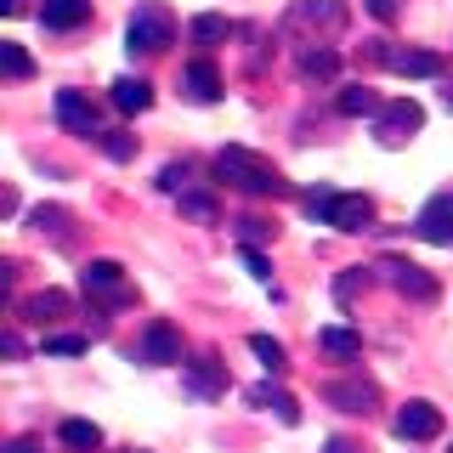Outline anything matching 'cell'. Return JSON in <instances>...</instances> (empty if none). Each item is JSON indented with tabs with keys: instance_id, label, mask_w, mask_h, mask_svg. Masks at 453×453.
Segmentation results:
<instances>
[{
	"instance_id": "34",
	"label": "cell",
	"mask_w": 453,
	"mask_h": 453,
	"mask_svg": "<svg viewBox=\"0 0 453 453\" xmlns=\"http://www.w3.org/2000/svg\"><path fill=\"white\" fill-rule=\"evenodd\" d=\"M238 233H244V238H250V244H255V238H273V226H266V221H255V216H250V221H238Z\"/></svg>"
},
{
	"instance_id": "39",
	"label": "cell",
	"mask_w": 453,
	"mask_h": 453,
	"mask_svg": "<svg viewBox=\"0 0 453 453\" xmlns=\"http://www.w3.org/2000/svg\"><path fill=\"white\" fill-rule=\"evenodd\" d=\"M23 6H28V0H0V12H6V18H18Z\"/></svg>"
},
{
	"instance_id": "23",
	"label": "cell",
	"mask_w": 453,
	"mask_h": 453,
	"mask_svg": "<svg viewBox=\"0 0 453 453\" xmlns=\"http://www.w3.org/2000/svg\"><path fill=\"white\" fill-rule=\"evenodd\" d=\"M340 113H346V119H363V113H380V96L368 91V85H346V91H340Z\"/></svg>"
},
{
	"instance_id": "32",
	"label": "cell",
	"mask_w": 453,
	"mask_h": 453,
	"mask_svg": "<svg viewBox=\"0 0 453 453\" xmlns=\"http://www.w3.org/2000/svg\"><path fill=\"white\" fill-rule=\"evenodd\" d=\"M46 351H51V357H80L85 334H46Z\"/></svg>"
},
{
	"instance_id": "15",
	"label": "cell",
	"mask_w": 453,
	"mask_h": 453,
	"mask_svg": "<svg viewBox=\"0 0 453 453\" xmlns=\"http://www.w3.org/2000/svg\"><path fill=\"white\" fill-rule=\"evenodd\" d=\"M23 318L46 329V323L68 318V295H63V289H40V295H28V301H23Z\"/></svg>"
},
{
	"instance_id": "36",
	"label": "cell",
	"mask_w": 453,
	"mask_h": 453,
	"mask_svg": "<svg viewBox=\"0 0 453 453\" xmlns=\"http://www.w3.org/2000/svg\"><path fill=\"white\" fill-rule=\"evenodd\" d=\"M244 266H250L255 278H273V273H266V255H255V250H244Z\"/></svg>"
},
{
	"instance_id": "21",
	"label": "cell",
	"mask_w": 453,
	"mask_h": 453,
	"mask_svg": "<svg viewBox=\"0 0 453 453\" xmlns=\"http://www.w3.org/2000/svg\"><path fill=\"white\" fill-rule=\"evenodd\" d=\"M63 448H74V453H96V448H103V431H96L91 419H63Z\"/></svg>"
},
{
	"instance_id": "12",
	"label": "cell",
	"mask_w": 453,
	"mask_h": 453,
	"mask_svg": "<svg viewBox=\"0 0 453 453\" xmlns=\"http://www.w3.org/2000/svg\"><path fill=\"white\" fill-rule=\"evenodd\" d=\"M51 108H57V119H63L74 136H96V108L85 103L80 91H57V103H51Z\"/></svg>"
},
{
	"instance_id": "1",
	"label": "cell",
	"mask_w": 453,
	"mask_h": 453,
	"mask_svg": "<svg viewBox=\"0 0 453 453\" xmlns=\"http://www.w3.org/2000/svg\"><path fill=\"white\" fill-rule=\"evenodd\" d=\"M216 176L226 181V188L250 193V198H278L289 181H283V170L273 159H261L255 148H221L216 153Z\"/></svg>"
},
{
	"instance_id": "40",
	"label": "cell",
	"mask_w": 453,
	"mask_h": 453,
	"mask_svg": "<svg viewBox=\"0 0 453 453\" xmlns=\"http://www.w3.org/2000/svg\"><path fill=\"white\" fill-rule=\"evenodd\" d=\"M448 108H453V85H448Z\"/></svg>"
},
{
	"instance_id": "3",
	"label": "cell",
	"mask_w": 453,
	"mask_h": 453,
	"mask_svg": "<svg viewBox=\"0 0 453 453\" xmlns=\"http://www.w3.org/2000/svg\"><path fill=\"white\" fill-rule=\"evenodd\" d=\"M425 125V108L414 103V96H396V103H386L380 108V119H374V136L386 142V148H403L408 136H414Z\"/></svg>"
},
{
	"instance_id": "38",
	"label": "cell",
	"mask_w": 453,
	"mask_h": 453,
	"mask_svg": "<svg viewBox=\"0 0 453 453\" xmlns=\"http://www.w3.org/2000/svg\"><path fill=\"white\" fill-rule=\"evenodd\" d=\"M0 453H46V448H40V442H28V436H18V442H6Z\"/></svg>"
},
{
	"instance_id": "30",
	"label": "cell",
	"mask_w": 453,
	"mask_h": 453,
	"mask_svg": "<svg viewBox=\"0 0 453 453\" xmlns=\"http://www.w3.org/2000/svg\"><path fill=\"white\" fill-rule=\"evenodd\" d=\"M334 188H311L306 198H301V204H306V216H318V221H329V210H334Z\"/></svg>"
},
{
	"instance_id": "5",
	"label": "cell",
	"mask_w": 453,
	"mask_h": 453,
	"mask_svg": "<svg viewBox=\"0 0 453 453\" xmlns=\"http://www.w3.org/2000/svg\"><path fill=\"white\" fill-rule=\"evenodd\" d=\"M414 233L425 238V244H436V250H453V188L448 193H436L431 204L414 216Z\"/></svg>"
},
{
	"instance_id": "11",
	"label": "cell",
	"mask_w": 453,
	"mask_h": 453,
	"mask_svg": "<svg viewBox=\"0 0 453 453\" xmlns=\"http://www.w3.org/2000/svg\"><path fill=\"white\" fill-rule=\"evenodd\" d=\"M380 57H386V68L403 74V80H436L442 74V57L436 51H380Z\"/></svg>"
},
{
	"instance_id": "25",
	"label": "cell",
	"mask_w": 453,
	"mask_h": 453,
	"mask_svg": "<svg viewBox=\"0 0 453 453\" xmlns=\"http://www.w3.org/2000/svg\"><path fill=\"white\" fill-rule=\"evenodd\" d=\"M181 216H193V221H216L221 216V204H216V198H210L204 188H188V193H181Z\"/></svg>"
},
{
	"instance_id": "9",
	"label": "cell",
	"mask_w": 453,
	"mask_h": 453,
	"mask_svg": "<svg viewBox=\"0 0 453 453\" xmlns=\"http://www.w3.org/2000/svg\"><path fill=\"white\" fill-rule=\"evenodd\" d=\"M391 431L403 436V442H431V436L442 431V414H436V403H408L403 414L391 419Z\"/></svg>"
},
{
	"instance_id": "16",
	"label": "cell",
	"mask_w": 453,
	"mask_h": 453,
	"mask_svg": "<svg viewBox=\"0 0 453 453\" xmlns=\"http://www.w3.org/2000/svg\"><path fill=\"white\" fill-rule=\"evenodd\" d=\"M250 403H255V408H273L283 425H301V403H295L283 386H250Z\"/></svg>"
},
{
	"instance_id": "26",
	"label": "cell",
	"mask_w": 453,
	"mask_h": 453,
	"mask_svg": "<svg viewBox=\"0 0 453 453\" xmlns=\"http://www.w3.org/2000/svg\"><path fill=\"white\" fill-rule=\"evenodd\" d=\"M0 68H6V80H28L35 74V57H28L18 40H6V46H0Z\"/></svg>"
},
{
	"instance_id": "7",
	"label": "cell",
	"mask_w": 453,
	"mask_h": 453,
	"mask_svg": "<svg viewBox=\"0 0 453 453\" xmlns=\"http://www.w3.org/2000/svg\"><path fill=\"white\" fill-rule=\"evenodd\" d=\"M136 363H148V368L181 363V334L170 329V323H148V329H142V346H136Z\"/></svg>"
},
{
	"instance_id": "14",
	"label": "cell",
	"mask_w": 453,
	"mask_h": 453,
	"mask_svg": "<svg viewBox=\"0 0 453 453\" xmlns=\"http://www.w3.org/2000/svg\"><path fill=\"white\" fill-rule=\"evenodd\" d=\"M91 18V0H40V23L46 28H80Z\"/></svg>"
},
{
	"instance_id": "8",
	"label": "cell",
	"mask_w": 453,
	"mask_h": 453,
	"mask_svg": "<svg viewBox=\"0 0 453 453\" xmlns=\"http://www.w3.org/2000/svg\"><path fill=\"white\" fill-rule=\"evenodd\" d=\"M380 273H386L391 289L408 295V301H436V278L425 273V266H414V261H380Z\"/></svg>"
},
{
	"instance_id": "31",
	"label": "cell",
	"mask_w": 453,
	"mask_h": 453,
	"mask_svg": "<svg viewBox=\"0 0 453 453\" xmlns=\"http://www.w3.org/2000/svg\"><path fill=\"white\" fill-rule=\"evenodd\" d=\"M103 153H108V159H119V165H125V159H136V142L125 136V131H108V136H103Z\"/></svg>"
},
{
	"instance_id": "17",
	"label": "cell",
	"mask_w": 453,
	"mask_h": 453,
	"mask_svg": "<svg viewBox=\"0 0 453 453\" xmlns=\"http://www.w3.org/2000/svg\"><path fill=\"white\" fill-rule=\"evenodd\" d=\"M289 23L301 28V23H323V28H340L346 23V6L340 0H301V6L289 12Z\"/></svg>"
},
{
	"instance_id": "24",
	"label": "cell",
	"mask_w": 453,
	"mask_h": 453,
	"mask_svg": "<svg viewBox=\"0 0 453 453\" xmlns=\"http://www.w3.org/2000/svg\"><path fill=\"white\" fill-rule=\"evenodd\" d=\"M250 351L266 363V374H283V368H289V351H283L273 334H250Z\"/></svg>"
},
{
	"instance_id": "20",
	"label": "cell",
	"mask_w": 453,
	"mask_h": 453,
	"mask_svg": "<svg viewBox=\"0 0 453 453\" xmlns=\"http://www.w3.org/2000/svg\"><path fill=\"white\" fill-rule=\"evenodd\" d=\"M301 74L306 80H334L340 74V51L334 46H306L301 51Z\"/></svg>"
},
{
	"instance_id": "41",
	"label": "cell",
	"mask_w": 453,
	"mask_h": 453,
	"mask_svg": "<svg viewBox=\"0 0 453 453\" xmlns=\"http://www.w3.org/2000/svg\"><path fill=\"white\" fill-rule=\"evenodd\" d=\"M131 453H136V448H131Z\"/></svg>"
},
{
	"instance_id": "6",
	"label": "cell",
	"mask_w": 453,
	"mask_h": 453,
	"mask_svg": "<svg viewBox=\"0 0 453 453\" xmlns=\"http://www.w3.org/2000/svg\"><path fill=\"white\" fill-rule=\"evenodd\" d=\"M323 396H329L340 414H374V408H380V386H374V380H363V374L334 380V386L323 391Z\"/></svg>"
},
{
	"instance_id": "13",
	"label": "cell",
	"mask_w": 453,
	"mask_h": 453,
	"mask_svg": "<svg viewBox=\"0 0 453 453\" xmlns=\"http://www.w3.org/2000/svg\"><path fill=\"white\" fill-rule=\"evenodd\" d=\"M181 91H188L193 103H216V96H221L216 63H204V57H198V63H188V68H181Z\"/></svg>"
},
{
	"instance_id": "4",
	"label": "cell",
	"mask_w": 453,
	"mask_h": 453,
	"mask_svg": "<svg viewBox=\"0 0 453 453\" xmlns=\"http://www.w3.org/2000/svg\"><path fill=\"white\" fill-rule=\"evenodd\" d=\"M85 295H96V301H108V306H125L131 301V283H125V266L119 261H85Z\"/></svg>"
},
{
	"instance_id": "29",
	"label": "cell",
	"mask_w": 453,
	"mask_h": 453,
	"mask_svg": "<svg viewBox=\"0 0 453 453\" xmlns=\"http://www.w3.org/2000/svg\"><path fill=\"white\" fill-rule=\"evenodd\" d=\"M363 289H368V266H346V273L334 278V295H340V301H357Z\"/></svg>"
},
{
	"instance_id": "28",
	"label": "cell",
	"mask_w": 453,
	"mask_h": 453,
	"mask_svg": "<svg viewBox=\"0 0 453 453\" xmlns=\"http://www.w3.org/2000/svg\"><path fill=\"white\" fill-rule=\"evenodd\" d=\"M188 35L198 40V46H221L226 35H233V28H226V18H193V28Z\"/></svg>"
},
{
	"instance_id": "33",
	"label": "cell",
	"mask_w": 453,
	"mask_h": 453,
	"mask_svg": "<svg viewBox=\"0 0 453 453\" xmlns=\"http://www.w3.org/2000/svg\"><path fill=\"white\" fill-rule=\"evenodd\" d=\"M159 188L165 193H188V165H165L159 170Z\"/></svg>"
},
{
	"instance_id": "19",
	"label": "cell",
	"mask_w": 453,
	"mask_h": 453,
	"mask_svg": "<svg viewBox=\"0 0 453 453\" xmlns=\"http://www.w3.org/2000/svg\"><path fill=\"white\" fill-rule=\"evenodd\" d=\"M148 103H153V85L148 80H131V74L113 80V108H119V113H142Z\"/></svg>"
},
{
	"instance_id": "10",
	"label": "cell",
	"mask_w": 453,
	"mask_h": 453,
	"mask_svg": "<svg viewBox=\"0 0 453 453\" xmlns=\"http://www.w3.org/2000/svg\"><path fill=\"white\" fill-rule=\"evenodd\" d=\"M368 221H374V204H368L363 193H340V198H334V210H329V221H323V226H334V233H363Z\"/></svg>"
},
{
	"instance_id": "27",
	"label": "cell",
	"mask_w": 453,
	"mask_h": 453,
	"mask_svg": "<svg viewBox=\"0 0 453 453\" xmlns=\"http://www.w3.org/2000/svg\"><path fill=\"white\" fill-rule=\"evenodd\" d=\"M318 346L329 351V357H357V351H363V340L351 334V329H323V334H318Z\"/></svg>"
},
{
	"instance_id": "35",
	"label": "cell",
	"mask_w": 453,
	"mask_h": 453,
	"mask_svg": "<svg viewBox=\"0 0 453 453\" xmlns=\"http://www.w3.org/2000/svg\"><path fill=\"white\" fill-rule=\"evenodd\" d=\"M363 6H368V12H374V18H380V23H391V18H396V0H363Z\"/></svg>"
},
{
	"instance_id": "18",
	"label": "cell",
	"mask_w": 453,
	"mask_h": 453,
	"mask_svg": "<svg viewBox=\"0 0 453 453\" xmlns=\"http://www.w3.org/2000/svg\"><path fill=\"white\" fill-rule=\"evenodd\" d=\"M188 391L193 396H221L226 391V368L210 363V357L204 363H188Z\"/></svg>"
},
{
	"instance_id": "22",
	"label": "cell",
	"mask_w": 453,
	"mask_h": 453,
	"mask_svg": "<svg viewBox=\"0 0 453 453\" xmlns=\"http://www.w3.org/2000/svg\"><path fill=\"white\" fill-rule=\"evenodd\" d=\"M28 221H35V233H46V238H57V244H63V238H68V221H74V216H68L63 204H40Z\"/></svg>"
},
{
	"instance_id": "2",
	"label": "cell",
	"mask_w": 453,
	"mask_h": 453,
	"mask_svg": "<svg viewBox=\"0 0 453 453\" xmlns=\"http://www.w3.org/2000/svg\"><path fill=\"white\" fill-rule=\"evenodd\" d=\"M125 40H131V51H165L170 40H176V18H170V6L142 0V6L131 12V23H125Z\"/></svg>"
},
{
	"instance_id": "37",
	"label": "cell",
	"mask_w": 453,
	"mask_h": 453,
	"mask_svg": "<svg viewBox=\"0 0 453 453\" xmlns=\"http://www.w3.org/2000/svg\"><path fill=\"white\" fill-rule=\"evenodd\" d=\"M323 453H363V448L346 442V436H329V442H323Z\"/></svg>"
}]
</instances>
